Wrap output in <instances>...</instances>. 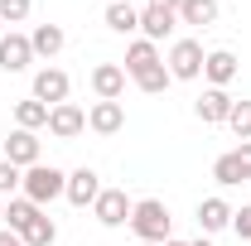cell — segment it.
Here are the masks:
<instances>
[{"label": "cell", "mask_w": 251, "mask_h": 246, "mask_svg": "<svg viewBox=\"0 0 251 246\" xmlns=\"http://www.w3.org/2000/svg\"><path fill=\"white\" fill-rule=\"evenodd\" d=\"M164 246H188V242H174V237H169V242H164Z\"/></svg>", "instance_id": "cell-32"}, {"label": "cell", "mask_w": 251, "mask_h": 246, "mask_svg": "<svg viewBox=\"0 0 251 246\" xmlns=\"http://www.w3.org/2000/svg\"><path fill=\"white\" fill-rule=\"evenodd\" d=\"M203 44L198 39H174L169 44V58H164V68H169V77L174 82H193V77H203Z\"/></svg>", "instance_id": "cell-3"}, {"label": "cell", "mask_w": 251, "mask_h": 246, "mask_svg": "<svg viewBox=\"0 0 251 246\" xmlns=\"http://www.w3.org/2000/svg\"><path fill=\"white\" fill-rule=\"evenodd\" d=\"M130 232H135V242L164 246L169 232H174V217H169V208H164L159 198H140V203L130 208Z\"/></svg>", "instance_id": "cell-1"}, {"label": "cell", "mask_w": 251, "mask_h": 246, "mask_svg": "<svg viewBox=\"0 0 251 246\" xmlns=\"http://www.w3.org/2000/svg\"><path fill=\"white\" fill-rule=\"evenodd\" d=\"M130 82H135L145 97H159V92H169V82H174V77H169V68H164V63H155V68H145V73H140V77H130Z\"/></svg>", "instance_id": "cell-24"}, {"label": "cell", "mask_w": 251, "mask_h": 246, "mask_svg": "<svg viewBox=\"0 0 251 246\" xmlns=\"http://www.w3.org/2000/svg\"><path fill=\"white\" fill-rule=\"evenodd\" d=\"M227 125H232V135H237V140H251V101H232Z\"/></svg>", "instance_id": "cell-25"}, {"label": "cell", "mask_w": 251, "mask_h": 246, "mask_svg": "<svg viewBox=\"0 0 251 246\" xmlns=\"http://www.w3.org/2000/svg\"><path fill=\"white\" fill-rule=\"evenodd\" d=\"M34 63V49H29V34H20V29H10L5 39H0V68L5 73H25Z\"/></svg>", "instance_id": "cell-10"}, {"label": "cell", "mask_w": 251, "mask_h": 246, "mask_svg": "<svg viewBox=\"0 0 251 246\" xmlns=\"http://www.w3.org/2000/svg\"><path fill=\"white\" fill-rule=\"evenodd\" d=\"M20 242H25V246H53V242H58V222H53L49 213H39L29 227L20 232Z\"/></svg>", "instance_id": "cell-21"}, {"label": "cell", "mask_w": 251, "mask_h": 246, "mask_svg": "<svg viewBox=\"0 0 251 246\" xmlns=\"http://www.w3.org/2000/svg\"><path fill=\"white\" fill-rule=\"evenodd\" d=\"M237 159H242V174L251 179V140H242V145H237Z\"/></svg>", "instance_id": "cell-29"}, {"label": "cell", "mask_w": 251, "mask_h": 246, "mask_svg": "<svg viewBox=\"0 0 251 246\" xmlns=\"http://www.w3.org/2000/svg\"><path fill=\"white\" fill-rule=\"evenodd\" d=\"M179 25H193V29L218 25V0H179Z\"/></svg>", "instance_id": "cell-19"}, {"label": "cell", "mask_w": 251, "mask_h": 246, "mask_svg": "<svg viewBox=\"0 0 251 246\" xmlns=\"http://www.w3.org/2000/svg\"><path fill=\"white\" fill-rule=\"evenodd\" d=\"M15 125H20V130H49V106L34 101V97L15 101Z\"/></svg>", "instance_id": "cell-20"}, {"label": "cell", "mask_w": 251, "mask_h": 246, "mask_svg": "<svg viewBox=\"0 0 251 246\" xmlns=\"http://www.w3.org/2000/svg\"><path fill=\"white\" fill-rule=\"evenodd\" d=\"M203 77H208V87H227V82L237 77V53H232V49H213V53L203 58Z\"/></svg>", "instance_id": "cell-14"}, {"label": "cell", "mask_w": 251, "mask_h": 246, "mask_svg": "<svg viewBox=\"0 0 251 246\" xmlns=\"http://www.w3.org/2000/svg\"><path fill=\"white\" fill-rule=\"evenodd\" d=\"M155 63H164L159 58V44H150V39H130V44H126V77H140V73L155 68Z\"/></svg>", "instance_id": "cell-15"}, {"label": "cell", "mask_w": 251, "mask_h": 246, "mask_svg": "<svg viewBox=\"0 0 251 246\" xmlns=\"http://www.w3.org/2000/svg\"><path fill=\"white\" fill-rule=\"evenodd\" d=\"M232 232H237L242 242H251V208H242V213H232Z\"/></svg>", "instance_id": "cell-28"}, {"label": "cell", "mask_w": 251, "mask_h": 246, "mask_svg": "<svg viewBox=\"0 0 251 246\" xmlns=\"http://www.w3.org/2000/svg\"><path fill=\"white\" fill-rule=\"evenodd\" d=\"M130 198H126V188H101V198L92 203V217L101 222V227H126L130 222Z\"/></svg>", "instance_id": "cell-5"}, {"label": "cell", "mask_w": 251, "mask_h": 246, "mask_svg": "<svg viewBox=\"0 0 251 246\" xmlns=\"http://www.w3.org/2000/svg\"><path fill=\"white\" fill-rule=\"evenodd\" d=\"M121 125H126V106H121V101H92L87 130H97V135H116Z\"/></svg>", "instance_id": "cell-13"}, {"label": "cell", "mask_w": 251, "mask_h": 246, "mask_svg": "<svg viewBox=\"0 0 251 246\" xmlns=\"http://www.w3.org/2000/svg\"><path fill=\"white\" fill-rule=\"evenodd\" d=\"M174 25H179V15H174V10H159V5H145V10H140V39H150V44L169 39Z\"/></svg>", "instance_id": "cell-12"}, {"label": "cell", "mask_w": 251, "mask_h": 246, "mask_svg": "<svg viewBox=\"0 0 251 246\" xmlns=\"http://www.w3.org/2000/svg\"><path fill=\"white\" fill-rule=\"evenodd\" d=\"M232 213H237V208H232L227 198H203V203H198V227L213 237L222 227H232Z\"/></svg>", "instance_id": "cell-16"}, {"label": "cell", "mask_w": 251, "mask_h": 246, "mask_svg": "<svg viewBox=\"0 0 251 246\" xmlns=\"http://www.w3.org/2000/svg\"><path fill=\"white\" fill-rule=\"evenodd\" d=\"M63 44H68V34L58 25H34V34H29L34 58H53V53H63Z\"/></svg>", "instance_id": "cell-18"}, {"label": "cell", "mask_w": 251, "mask_h": 246, "mask_svg": "<svg viewBox=\"0 0 251 246\" xmlns=\"http://www.w3.org/2000/svg\"><path fill=\"white\" fill-rule=\"evenodd\" d=\"M213 179H218L222 188H237V184H247V174H242V159H237V150H227L213 159Z\"/></svg>", "instance_id": "cell-23"}, {"label": "cell", "mask_w": 251, "mask_h": 246, "mask_svg": "<svg viewBox=\"0 0 251 246\" xmlns=\"http://www.w3.org/2000/svg\"><path fill=\"white\" fill-rule=\"evenodd\" d=\"M145 5H159V10H174L179 15V0H145Z\"/></svg>", "instance_id": "cell-31"}, {"label": "cell", "mask_w": 251, "mask_h": 246, "mask_svg": "<svg viewBox=\"0 0 251 246\" xmlns=\"http://www.w3.org/2000/svg\"><path fill=\"white\" fill-rule=\"evenodd\" d=\"M68 92H73V82H68L63 68H39V73H34V101L58 106V101H68Z\"/></svg>", "instance_id": "cell-6"}, {"label": "cell", "mask_w": 251, "mask_h": 246, "mask_svg": "<svg viewBox=\"0 0 251 246\" xmlns=\"http://www.w3.org/2000/svg\"><path fill=\"white\" fill-rule=\"evenodd\" d=\"M92 92H97V101H121L126 68H121V63H97V68H92Z\"/></svg>", "instance_id": "cell-11"}, {"label": "cell", "mask_w": 251, "mask_h": 246, "mask_svg": "<svg viewBox=\"0 0 251 246\" xmlns=\"http://www.w3.org/2000/svg\"><path fill=\"white\" fill-rule=\"evenodd\" d=\"M39 213H44V208H39V203H29L25 193L5 203V222H10V232H25V227H29V222H34Z\"/></svg>", "instance_id": "cell-22"}, {"label": "cell", "mask_w": 251, "mask_h": 246, "mask_svg": "<svg viewBox=\"0 0 251 246\" xmlns=\"http://www.w3.org/2000/svg\"><path fill=\"white\" fill-rule=\"evenodd\" d=\"M25 184V174L10 164V159H0V198H15V188Z\"/></svg>", "instance_id": "cell-27"}, {"label": "cell", "mask_w": 251, "mask_h": 246, "mask_svg": "<svg viewBox=\"0 0 251 246\" xmlns=\"http://www.w3.org/2000/svg\"><path fill=\"white\" fill-rule=\"evenodd\" d=\"M29 10H34V0H0V20H5V29H10V25H25Z\"/></svg>", "instance_id": "cell-26"}, {"label": "cell", "mask_w": 251, "mask_h": 246, "mask_svg": "<svg viewBox=\"0 0 251 246\" xmlns=\"http://www.w3.org/2000/svg\"><path fill=\"white\" fill-rule=\"evenodd\" d=\"M135 246H155V242H135Z\"/></svg>", "instance_id": "cell-35"}, {"label": "cell", "mask_w": 251, "mask_h": 246, "mask_svg": "<svg viewBox=\"0 0 251 246\" xmlns=\"http://www.w3.org/2000/svg\"><path fill=\"white\" fill-rule=\"evenodd\" d=\"M193 116L203 125H227V116H232V97H227V87H203V97L193 101Z\"/></svg>", "instance_id": "cell-8"}, {"label": "cell", "mask_w": 251, "mask_h": 246, "mask_svg": "<svg viewBox=\"0 0 251 246\" xmlns=\"http://www.w3.org/2000/svg\"><path fill=\"white\" fill-rule=\"evenodd\" d=\"M63 198H68L73 208H92L97 198H101V174L87 169V164H82V169H73V174H68V193H63Z\"/></svg>", "instance_id": "cell-7"}, {"label": "cell", "mask_w": 251, "mask_h": 246, "mask_svg": "<svg viewBox=\"0 0 251 246\" xmlns=\"http://www.w3.org/2000/svg\"><path fill=\"white\" fill-rule=\"evenodd\" d=\"M101 20H106V29H111V34H135V29H140V10H135L130 0H111Z\"/></svg>", "instance_id": "cell-17"}, {"label": "cell", "mask_w": 251, "mask_h": 246, "mask_svg": "<svg viewBox=\"0 0 251 246\" xmlns=\"http://www.w3.org/2000/svg\"><path fill=\"white\" fill-rule=\"evenodd\" d=\"M0 222H5V198H0Z\"/></svg>", "instance_id": "cell-33"}, {"label": "cell", "mask_w": 251, "mask_h": 246, "mask_svg": "<svg viewBox=\"0 0 251 246\" xmlns=\"http://www.w3.org/2000/svg\"><path fill=\"white\" fill-rule=\"evenodd\" d=\"M82 130H87V111H82L77 101L49 106V135H53V140H77Z\"/></svg>", "instance_id": "cell-4"}, {"label": "cell", "mask_w": 251, "mask_h": 246, "mask_svg": "<svg viewBox=\"0 0 251 246\" xmlns=\"http://www.w3.org/2000/svg\"><path fill=\"white\" fill-rule=\"evenodd\" d=\"M0 246H25V242H20V232H10V227H0Z\"/></svg>", "instance_id": "cell-30"}, {"label": "cell", "mask_w": 251, "mask_h": 246, "mask_svg": "<svg viewBox=\"0 0 251 246\" xmlns=\"http://www.w3.org/2000/svg\"><path fill=\"white\" fill-rule=\"evenodd\" d=\"M25 198H29V203H39V208H44V203H53V198H63V193H68V174H63V169H53V164H34V169H25Z\"/></svg>", "instance_id": "cell-2"}, {"label": "cell", "mask_w": 251, "mask_h": 246, "mask_svg": "<svg viewBox=\"0 0 251 246\" xmlns=\"http://www.w3.org/2000/svg\"><path fill=\"white\" fill-rule=\"evenodd\" d=\"M5 159L15 164V169H34V164H44L39 159V135L34 130H10V140H5Z\"/></svg>", "instance_id": "cell-9"}, {"label": "cell", "mask_w": 251, "mask_h": 246, "mask_svg": "<svg viewBox=\"0 0 251 246\" xmlns=\"http://www.w3.org/2000/svg\"><path fill=\"white\" fill-rule=\"evenodd\" d=\"M5 34H10V29H5V20H0V39H5Z\"/></svg>", "instance_id": "cell-34"}]
</instances>
